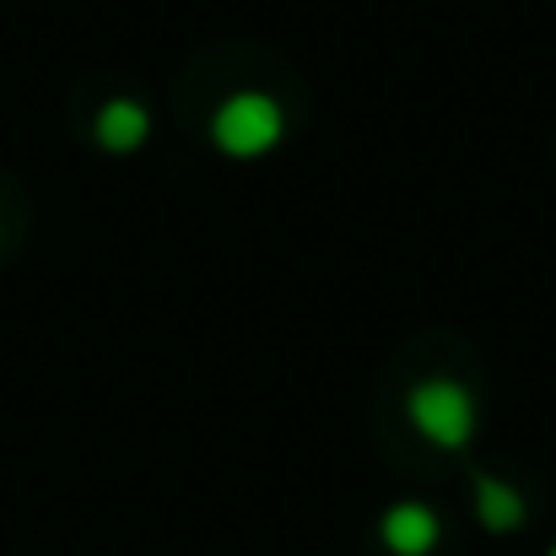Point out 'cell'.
I'll use <instances>...</instances> for the list:
<instances>
[{"label":"cell","instance_id":"obj_3","mask_svg":"<svg viewBox=\"0 0 556 556\" xmlns=\"http://www.w3.org/2000/svg\"><path fill=\"white\" fill-rule=\"evenodd\" d=\"M438 535H443V525H438V514L427 503H394L378 519V541L394 556H427L438 546Z\"/></svg>","mask_w":556,"mask_h":556},{"label":"cell","instance_id":"obj_5","mask_svg":"<svg viewBox=\"0 0 556 556\" xmlns=\"http://www.w3.org/2000/svg\"><path fill=\"white\" fill-rule=\"evenodd\" d=\"M525 514H530V508H525L519 486H508V481H497V476H476V519H481L492 535L519 530Z\"/></svg>","mask_w":556,"mask_h":556},{"label":"cell","instance_id":"obj_2","mask_svg":"<svg viewBox=\"0 0 556 556\" xmlns=\"http://www.w3.org/2000/svg\"><path fill=\"white\" fill-rule=\"evenodd\" d=\"M211 141L227 157H265L281 141V103L265 92H232L211 114Z\"/></svg>","mask_w":556,"mask_h":556},{"label":"cell","instance_id":"obj_6","mask_svg":"<svg viewBox=\"0 0 556 556\" xmlns=\"http://www.w3.org/2000/svg\"><path fill=\"white\" fill-rule=\"evenodd\" d=\"M546 556H556V546H552V552H546Z\"/></svg>","mask_w":556,"mask_h":556},{"label":"cell","instance_id":"obj_4","mask_svg":"<svg viewBox=\"0 0 556 556\" xmlns=\"http://www.w3.org/2000/svg\"><path fill=\"white\" fill-rule=\"evenodd\" d=\"M147 130H152V119H147V109L130 103V98L103 103V109H98V125H92V136H98L103 152H136V147L147 141Z\"/></svg>","mask_w":556,"mask_h":556},{"label":"cell","instance_id":"obj_1","mask_svg":"<svg viewBox=\"0 0 556 556\" xmlns=\"http://www.w3.org/2000/svg\"><path fill=\"white\" fill-rule=\"evenodd\" d=\"M405 410H410V427L438 448H465L476 438V400L454 378H421L410 389Z\"/></svg>","mask_w":556,"mask_h":556}]
</instances>
